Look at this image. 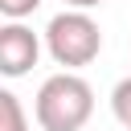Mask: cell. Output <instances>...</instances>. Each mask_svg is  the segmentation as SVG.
Returning a JSON list of instances; mask_svg holds the SVG:
<instances>
[{"instance_id":"cell-2","label":"cell","mask_w":131,"mask_h":131,"mask_svg":"<svg viewBox=\"0 0 131 131\" xmlns=\"http://www.w3.org/2000/svg\"><path fill=\"white\" fill-rule=\"evenodd\" d=\"M45 49L57 66L66 70H82L98 57L102 49V29L82 12V8H66L45 25Z\"/></svg>"},{"instance_id":"cell-3","label":"cell","mask_w":131,"mask_h":131,"mask_svg":"<svg viewBox=\"0 0 131 131\" xmlns=\"http://www.w3.org/2000/svg\"><path fill=\"white\" fill-rule=\"evenodd\" d=\"M41 57V41L29 25L20 20H8L0 29V74L4 78H25Z\"/></svg>"},{"instance_id":"cell-1","label":"cell","mask_w":131,"mask_h":131,"mask_svg":"<svg viewBox=\"0 0 131 131\" xmlns=\"http://www.w3.org/2000/svg\"><path fill=\"white\" fill-rule=\"evenodd\" d=\"M33 115H37L41 131H82L94 115V90L82 74L61 70V74L41 82Z\"/></svg>"},{"instance_id":"cell-5","label":"cell","mask_w":131,"mask_h":131,"mask_svg":"<svg viewBox=\"0 0 131 131\" xmlns=\"http://www.w3.org/2000/svg\"><path fill=\"white\" fill-rule=\"evenodd\" d=\"M111 111H115V119L131 131V78H123V82L111 90Z\"/></svg>"},{"instance_id":"cell-6","label":"cell","mask_w":131,"mask_h":131,"mask_svg":"<svg viewBox=\"0 0 131 131\" xmlns=\"http://www.w3.org/2000/svg\"><path fill=\"white\" fill-rule=\"evenodd\" d=\"M41 8V0H0V12L8 16V20H25V16H33Z\"/></svg>"},{"instance_id":"cell-4","label":"cell","mask_w":131,"mask_h":131,"mask_svg":"<svg viewBox=\"0 0 131 131\" xmlns=\"http://www.w3.org/2000/svg\"><path fill=\"white\" fill-rule=\"evenodd\" d=\"M0 131H29V119H25V106L12 90H0Z\"/></svg>"},{"instance_id":"cell-7","label":"cell","mask_w":131,"mask_h":131,"mask_svg":"<svg viewBox=\"0 0 131 131\" xmlns=\"http://www.w3.org/2000/svg\"><path fill=\"white\" fill-rule=\"evenodd\" d=\"M66 4H70V8H82V12H86V8H98L102 0H66Z\"/></svg>"}]
</instances>
